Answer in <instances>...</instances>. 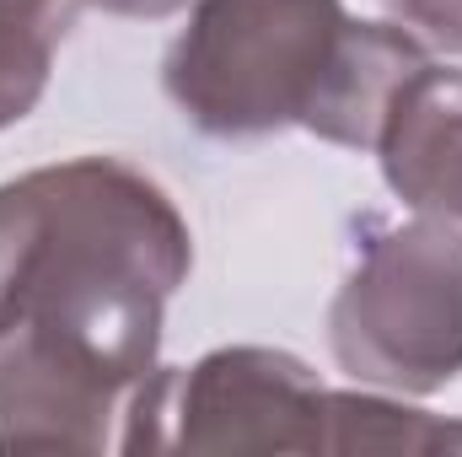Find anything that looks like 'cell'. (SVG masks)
Segmentation results:
<instances>
[{"label": "cell", "mask_w": 462, "mask_h": 457, "mask_svg": "<svg viewBox=\"0 0 462 457\" xmlns=\"http://www.w3.org/2000/svg\"><path fill=\"white\" fill-rule=\"evenodd\" d=\"M189 264L178 205L118 156L0 183V452L118 447Z\"/></svg>", "instance_id": "1"}, {"label": "cell", "mask_w": 462, "mask_h": 457, "mask_svg": "<svg viewBox=\"0 0 462 457\" xmlns=\"http://www.w3.org/2000/svg\"><path fill=\"white\" fill-rule=\"evenodd\" d=\"M345 27V0H199L167 54V92L205 135L307 124Z\"/></svg>", "instance_id": "2"}, {"label": "cell", "mask_w": 462, "mask_h": 457, "mask_svg": "<svg viewBox=\"0 0 462 457\" xmlns=\"http://www.w3.org/2000/svg\"><path fill=\"white\" fill-rule=\"evenodd\" d=\"M349 377L393 393H436L462 371V237L414 221L365 242L328 318Z\"/></svg>", "instance_id": "3"}, {"label": "cell", "mask_w": 462, "mask_h": 457, "mask_svg": "<svg viewBox=\"0 0 462 457\" xmlns=\"http://www.w3.org/2000/svg\"><path fill=\"white\" fill-rule=\"evenodd\" d=\"M328 387L285 350H216L189 377L156 371L118 447L189 452H328Z\"/></svg>", "instance_id": "4"}, {"label": "cell", "mask_w": 462, "mask_h": 457, "mask_svg": "<svg viewBox=\"0 0 462 457\" xmlns=\"http://www.w3.org/2000/svg\"><path fill=\"white\" fill-rule=\"evenodd\" d=\"M403 205L436 221H462V70L425 60L393 98L376 145Z\"/></svg>", "instance_id": "5"}, {"label": "cell", "mask_w": 462, "mask_h": 457, "mask_svg": "<svg viewBox=\"0 0 462 457\" xmlns=\"http://www.w3.org/2000/svg\"><path fill=\"white\" fill-rule=\"evenodd\" d=\"M430 60V49L393 22H349L339 60L307 114V129L334 145H376L382 118L393 108L398 87Z\"/></svg>", "instance_id": "6"}, {"label": "cell", "mask_w": 462, "mask_h": 457, "mask_svg": "<svg viewBox=\"0 0 462 457\" xmlns=\"http://www.w3.org/2000/svg\"><path fill=\"white\" fill-rule=\"evenodd\" d=\"M87 0H0V129L32 114L60 38Z\"/></svg>", "instance_id": "7"}, {"label": "cell", "mask_w": 462, "mask_h": 457, "mask_svg": "<svg viewBox=\"0 0 462 457\" xmlns=\"http://www.w3.org/2000/svg\"><path fill=\"white\" fill-rule=\"evenodd\" d=\"M398 11V22L420 38L436 43L447 54H462V0H387Z\"/></svg>", "instance_id": "8"}, {"label": "cell", "mask_w": 462, "mask_h": 457, "mask_svg": "<svg viewBox=\"0 0 462 457\" xmlns=\"http://www.w3.org/2000/svg\"><path fill=\"white\" fill-rule=\"evenodd\" d=\"M92 5L118 11V16H172V11L189 5V0H92Z\"/></svg>", "instance_id": "9"}]
</instances>
